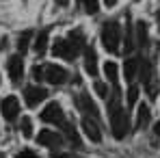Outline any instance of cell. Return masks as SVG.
<instances>
[{
	"mask_svg": "<svg viewBox=\"0 0 160 158\" xmlns=\"http://www.w3.org/2000/svg\"><path fill=\"white\" fill-rule=\"evenodd\" d=\"M41 119L46 121V124H54V126H58V128H63L65 132H69L74 126L65 119V113H63V108L58 102H50V104L43 108V113H41Z\"/></svg>",
	"mask_w": 160,
	"mask_h": 158,
	"instance_id": "5b68a950",
	"label": "cell"
},
{
	"mask_svg": "<svg viewBox=\"0 0 160 158\" xmlns=\"http://www.w3.org/2000/svg\"><path fill=\"white\" fill-rule=\"evenodd\" d=\"M32 78L35 80H48L50 84H65L72 76H69V72L65 67L54 65V63H46V65L32 67Z\"/></svg>",
	"mask_w": 160,
	"mask_h": 158,
	"instance_id": "3957f363",
	"label": "cell"
},
{
	"mask_svg": "<svg viewBox=\"0 0 160 158\" xmlns=\"http://www.w3.org/2000/svg\"><path fill=\"white\" fill-rule=\"evenodd\" d=\"M136 33H138V46L143 48V46L147 43V28H145L143 22H138V24H136Z\"/></svg>",
	"mask_w": 160,
	"mask_h": 158,
	"instance_id": "e0dca14e",
	"label": "cell"
},
{
	"mask_svg": "<svg viewBox=\"0 0 160 158\" xmlns=\"http://www.w3.org/2000/svg\"><path fill=\"white\" fill-rule=\"evenodd\" d=\"M100 37H102L104 48H106L110 54H117V52H119V43H121V26H119V22H117V20L104 22Z\"/></svg>",
	"mask_w": 160,
	"mask_h": 158,
	"instance_id": "277c9868",
	"label": "cell"
},
{
	"mask_svg": "<svg viewBox=\"0 0 160 158\" xmlns=\"http://www.w3.org/2000/svg\"><path fill=\"white\" fill-rule=\"evenodd\" d=\"M46 98H48V91H46L43 87L32 84V87H26V89H24V102H26V106H30V108L39 106V102H43Z\"/></svg>",
	"mask_w": 160,
	"mask_h": 158,
	"instance_id": "9c48e42d",
	"label": "cell"
},
{
	"mask_svg": "<svg viewBox=\"0 0 160 158\" xmlns=\"http://www.w3.org/2000/svg\"><path fill=\"white\" fill-rule=\"evenodd\" d=\"M22 132H24V136H32V126H30V119L28 117L22 119Z\"/></svg>",
	"mask_w": 160,
	"mask_h": 158,
	"instance_id": "44dd1931",
	"label": "cell"
},
{
	"mask_svg": "<svg viewBox=\"0 0 160 158\" xmlns=\"http://www.w3.org/2000/svg\"><path fill=\"white\" fill-rule=\"evenodd\" d=\"M104 4H106V7H115V4H117V0H104Z\"/></svg>",
	"mask_w": 160,
	"mask_h": 158,
	"instance_id": "d4e9b609",
	"label": "cell"
},
{
	"mask_svg": "<svg viewBox=\"0 0 160 158\" xmlns=\"http://www.w3.org/2000/svg\"><path fill=\"white\" fill-rule=\"evenodd\" d=\"M48 37H50V33H48V28H46V30H41V33L37 35L35 43H32L35 52L39 54V56H43V54H46V50H48Z\"/></svg>",
	"mask_w": 160,
	"mask_h": 158,
	"instance_id": "2e32d148",
	"label": "cell"
},
{
	"mask_svg": "<svg viewBox=\"0 0 160 158\" xmlns=\"http://www.w3.org/2000/svg\"><path fill=\"white\" fill-rule=\"evenodd\" d=\"M82 130H84V134H87V136H89L93 143H100V141H102L100 124H98V119H95V117L84 115V117H82Z\"/></svg>",
	"mask_w": 160,
	"mask_h": 158,
	"instance_id": "30bf717a",
	"label": "cell"
},
{
	"mask_svg": "<svg viewBox=\"0 0 160 158\" xmlns=\"http://www.w3.org/2000/svg\"><path fill=\"white\" fill-rule=\"evenodd\" d=\"M149 117H152V113H149L147 104H141L138 110H136V124H134V128H136V130H143V128L149 124Z\"/></svg>",
	"mask_w": 160,
	"mask_h": 158,
	"instance_id": "4fadbf2b",
	"label": "cell"
},
{
	"mask_svg": "<svg viewBox=\"0 0 160 158\" xmlns=\"http://www.w3.org/2000/svg\"><path fill=\"white\" fill-rule=\"evenodd\" d=\"M104 74H106L108 82L112 84V89L119 91V74H117V65H115L112 61H106V63H104Z\"/></svg>",
	"mask_w": 160,
	"mask_h": 158,
	"instance_id": "5bb4252c",
	"label": "cell"
},
{
	"mask_svg": "<svg viewBox=\"0 0 160 158\" xmlns=\"http://www.w3.org/2000/svg\"><path fill=\"white\" fill-rule=\"evenodd\" d=\"M52 158H78V156H76V154H61V152L56 154V152H54Z\"/></svg>",
	"mask_w": 160,
	"mask_h": 158,
	"instance_id": "cb8c5ba5",
	"label": "cell"
},
{
	"mask_svg": "<svg viewBox=\"0 0 160 158\" xmlns=\"http://www.w3.org/2000/svg\"><path fill=\"white\" fill-rule=\"evenodd\" d=\"M136 98H138V87H130V91H128V106L132 108L134 104H136Z\"/></svg>",
	"mask_w": 160,
	"mask_h": 158,
	"instance_id": "ffe728a7",
	"label": "cell"
},
{
	"mask_svg": "<svg viewBox=\"0 0 160 158\" xmlns=\"http://www.w3.org/2000/svg\"><path fill=\"white\" fill-rule=\"evenodd\" d=\"M84 69L91 78L98 76V54L93 46H84Z\"/></svg>",
	"mask_w": 160,
	"mask_h": 158,
	"instance_id": "7c38bea8",
	"label": "cell"
},
{
	"mask_svg": "<svg viewBox=\"0 0 160 158\" xmlns=\"http://www.w3.org/2000/svg\"><path fill=\"white\" fill-rule=\"evenodd\" d=\"M28 41H30V33H24V35H20V39H18V50L24 54L26 52V48H28Z\"/></svg>",
	"mask_w": 160,
	"mask_h": 158,
	"instance_id": "d6986e66",
	"label": "cell"
},
{
	"mask_svg": "<svg viewBox=\"0 0 160 158\" xmlns=\"http://www.w3.org/2000/svg\"><path fill=\"white\" fill-rule=\"evenodd\" d=\"M84 48V35L80 30H72L67 37H61L52 43V54L58 59H65V61H72L76 59L78 52Z\"/></svg>",
	"mask_w": 160,
	"mask_h": 158,
	"instance_id": "7a4b0ae2",
	"label": "cell"
},
{
	"mask_svg": "<svg viewBox=\"0 0 160 158\" xmlns=\"http://www.w3.org/2000/svg\"><path fill=\"white\" fill-rule=\"evenodd\" d=\"M106 108H108V119H110V128H112L115 139H123V136L128 134L130 121H128L126 110L121 108V95H119V91H115V93L108 98Z\"/></svg>",
	"mask_w": 160,
	"mask_h": 158,
	"instance_id": "6da1fadb",
	"label": "cell"
},
{
	"mask_svg": "<svg viewBox=\"0 0 160 158\" xmlns=\"http://www.w3.org/2000/svg\"><path fill=\"white\" fill-rule=\"evenodd\" d=\"M37 143L43 147H58V145H63V136L56 130H41L37 136Z\"/></svg>",
	"mask_w": 160,
	"mask_h": 158,
	"instance_id": "8fae6325",
	"label": "cell"
},
{
	"mask_svg": "<svg viewBox=\"0 0 160 158\" xmlns=\"http://www.w3.org/2000/svg\"><path fill=\"white\" fill-rule=\"evenodd\" d=\"M15 158H39L35 152H30V150H22L20 154H15Z\"/></svg>",
	"mask_w": 160,
	"mask_h": 158,
	"instance_id": "603a6c76",
	"label": "cell"
},
{
	"mask_svg": "<svg viewBox=\"0 0 160 158\" xmlns=\"http://www.w3.org/2000/svg\"><path fill=\"white\" fill-rule=\"evenodd\" d=\"M95 93L100 95V98H108V89L104 82H95Z\"/></svg>",
	"mask_w": 160,
	"mask_h": 158,
	"instance_id": "7402d4cb",
	"label": "cell"
},
{
	"mask_svg": "<svg viewBox=\"0 0 160 158\" xmlns=\"http://www.w3.org/2000/svg\"><path fill=\"white\" fill-rule=\"evenodd\" d=\"M154 132H156V134L160 136V121H156V126H154Z\"/></svg>",
	"mask_w": 160,
	"mask_h": 158,
	"instance_id": "484cf974",
	"label": "cell"
},
{
	"mask_svg": "<svg viewBox=\"0 0 160 158\" xmlns=\"http://www.w3.org/2000/svg\"><path fill=\"white\" fill-rule=\"evenodd\" d=\"M141 69V61L138 59H128L126 65H123V74H126V80L128 82H134L136 78V72Z\"/></svg>",
	"mask_w": 160,
	"mask_h": 158,
	"instance_id": "9a60e30c",
	"label": "cell"
},
{
	"mask_svg": "<svg viewBox=\"0 0 160 158\" xmlns=\"http://www.w3.org/2000/svg\"><path fill=\"white\" fill-rule=\"evenodd\" d=\"M78 2H82V7H84V11L89 15L98 13V0H78Z\"/></svg>",
	"mask_w": 160,
	"mask_h": 158,
	"instance_id": "ac0fdd59",
	"label": "cell"
},
{
	"mask_svg": "<svg viewBox=\"0 0 160 158\" xmlns=\"http://www.w3.org/2000/svg\"><path fill=\"white\" fill-rule=\"evenodd\" d=\"M7 72H9V78L11 82L18 87L22 84V76H24V61H22V52L20 54H11L9 61H7Z\"/></svg>",
	"mask_w": 160,
	"mask_h": 158,
	"instance_id": "8992f818",
	"label": "cell"
},
{
	"mask_svg": "<svg viewBox=\"0 0 160 158\" xmlns=\"http://www.w3.org/2000/svg\"><path fill=\"white\" fill-rule=\"evenodd\" d=\"M0 113L4 117V121H15L18 115H20V102L15 95H7L2 102H0Z\"/></svg>",
	"mask_w": 160,
	"mask_h": 158,
	"instance_id": "52a82bcc",
	"label": "cell"
},
{
	"mask_svg": "<svg viewBox=\"0 0 160 158\" xmlns=\"http://www.w3.org/2000/svg\"><path fill=\"white\" fill-rule=\"evenodd\" d=\"M67 2H69V0H56V4H61V7H65Z\"/></svg>",
	"mask_w": 160,
	"mask_h": 158,
	"instance_id": "4316f807",
	"label": "cell"
},
{
	"mask_svg": "<svg viewBox=\"0 0 160 158\" xmlns=\"http://www.w3.org/2000/svg\"><path fill=\"white\" fill-rule=\"evenodd\" d=\"M76 108H78L82 115H89V117H100V113H98V106H95V102L91 100V95L89 93H78L76 95Z\"/></svg>",
	"mask_w": 160,
	"mask_h": 158,
	"instance_id": "ba28073f",
	"label": "cell"
}]
</instances>
